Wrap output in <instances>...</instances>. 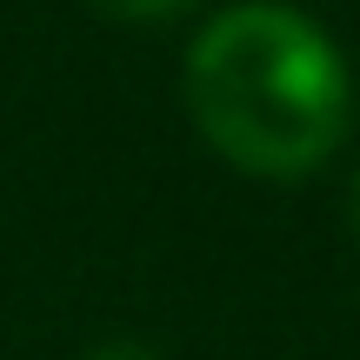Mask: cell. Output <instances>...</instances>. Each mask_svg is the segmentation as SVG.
Returning a JSON list of instances; mask_svg holds the SVG:
<instances>
[{"instance_id":"cell-4","label":"cell","mask_w":360,"mask_h":360,"mask_svg":"<svg viewBox=\"0 0 360 360\" xmlns=\"http://www.w3.org/2000/svg\"><path fill=\"white\" fill-rule=\"evenodd\" d=\"M347 214H354V233H360V174H354V200H347Z\"/></svg>"},{"instance_id":"cell-1","label":"cell","mask_w":360,"mask_h":360,"mask_svg":"<svg viewBox=\"0 0 360 360\" xmlns=\"http://www.w3.org/2000/svg\"><path fill=\"white\" fill-rule=\"evenodd\" d=\"M180 94L220 160L260 180L314 174L354 120V80L321 20L281 0H240L193 34Z\"/></svg>"},{"instance_id":"cell-2","label":"cell","mask_w":360,"mask_h":360,"mask_svg":"<svg viewBox=\"0 0 360 360\" xmlns=\"http://www.w3.org/2000/svg\"><path fill=\"white\" fill-rule=\"evenodd\" d=\"M101 13H114V20H134V27H147V20H174V13H187V7H200V0H94Z\"/></svg>"},{"instance_id":"cell-3","label":"cell","mask_w":360,"mask_h":360,"mask_svg":"<svg viewBox=\"0 0 360 360\" xmlns=\"http://www.w3.org/2000/svg\"><path fill=\"white\" fill-rule=\"evenodd\" d=\"M80 360H160V354L141 347V340H101V347H87Z\"/></svg>"}]
</instances>
